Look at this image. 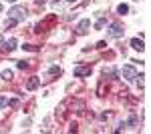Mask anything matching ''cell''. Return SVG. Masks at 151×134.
Segmentation results:
<instances>
[{"instance_id":"1","label":"cell","mask_w":151,"mask_h":134,"mask_svg":"<svg viewBox=\"0 0 151 134\" xmlns=\"http://www.w3.org/2000/svg\"><path fill=\"white\" fill-rule=\"evenodd\" d=\"M57 14H47V18L45 20H40V22L35 26V32L36 34H42V32H48L50 28H55V24H57Z\"/></svg>"},{"instance_id":"2","label":"cell","mask_w":151,"mask_h":134,"mask_svg":"<svg viewBox=\"0 0 151 134\" xmlns=\"http://www.w3.org/2000/svg\"><path fill=\"white\" fill-rule=\"evenodd\" d=\"M8 14H10V18H14V20H24L26 18V6H12L10 10H8Z\"/></svg>"},{"instance_id":"3","label":"cell","mask_w":151,"mask_h":134,"mask_svg":"<svg viewBox=\"0 0 151 134\" xmlns=\"http://www.w3.org/2000/svg\"><path fill=\"white\" fill-rule=\"evenodd\" d=\"M107 32H109V36H111V38H121L125 30H123V24H121V22H111Z\"/></svg>"},{"instance_id":"4","label":"cell","mask_w":151,"mask_h":134,"mask_svg":"<svg viewBox=\"0 0 151 134\" xmlns=\"http://www.w3.org/2000/svg\"><path fill=\"white\" fill-rule=\"evenodd\" d=\"M123 78H127V80H135L137 78V70H135V66L125 64V66H123Z\"/></svg>"},{"instance_id":"5","label":"cell","mask_w":151,"mask_h":134,"mask_svg":"<svg viewBox=\"0 0 151 134\" xmlns=\"http://www.w3.org/2000/svg\"><path fill=\"white\" fill-rule=\"evenodd\" d=\"M16 48V38H10V40H4L2 44H0V50L4 52V54H8V52H12Z\"/></svg>"},{"instance_id":"6","label":"cell","mask_w":151,"mask_h":134,"mask_svg":"<svg viewBox=\"0 0 151 134\" xmlns=\"http://www.w3.org/2000/svg\"><path fill=\"white\" fill-rule=\"evenodd\" d=\"M75 76H91V66H75Z\"/></svg>"},{"instance_id":"7","label":"cell","mask_w":151,"mask_h":134,"mask_svg":"<svg viewBox=\"0 0 151 134\" xmlns=\"http://www.w3.org/2000/svg\"><path fill=\"white\" fill-rule=\"evenodd\" d=\"M38 86H40V78L38 76H30L26 80V90H36Z\"/></svg>"},{"instance_id":"8","label":"cell","mask_w":151,"mask_h":134,"mask_svg":"<svg viewBox=\"0 0 151 134\" xmlns=\"http://www.w3.org/2000/svg\"><path fill=\"white\" fill-rule=\"evenodd\" d=\"M89 28H91V20H89V18H85V20H81V22H79V26H77V32H79V34H85Z\"/></svg>"},{"instance_id":"9","label":"cell","mask_w":151,"mask_h":134,"mask_svg":"<svg viewBox=\"0 0 151 134\" xmlns=\"http://www.w3.org/2000/svg\"><path fill=\"white\" fill-rule=\"evenodd\" d=\"M131 48H135V50H145V42H143V40H141V38H133V40H131Z\"/></svg>"},{"instance_id":"10","label":"cell","mask_w":151,"mask_h":134,"mask_svg":"<svg viewBox=\"0 0 151 134\" xmlns=\"http://www.w3.org/2000/svg\"><path fill=\"white\" fill-rule=\"evenodd\" d=\"M2 78L6 80V82H10V80L14 78V72H12V70H8V68H6V70H2Z\"/></svg>"},{"instance_id":"11","label":"cell","mask_w":151,"mask_h":134,"mask_svg":"<svg viewBox=\"0 0 151 134\" xmlns=\"http://www.w3.org/2000/svg\"><path fill=\"white\" fill-rule=\"evenodd\" d=\"M129 126H137V124H139V116H137V114H133V116H131V118H129Z\"/></svg>"},{"instance_id":"12","label":"cell","mask_w":151,"mask_h":134,"mask_svg":"<svg viewBox=\"0 0 151 134\" xmlns=\"http://www.w3.org/2000/svg\"><path fill=\"white\" fill-rule=\"evenodd\" d=\"M117 12H119V14H127L129 6H127V4H119V6H117Z\"/></svg>"},{"instance_id":"13","label":"cell","mask_w":151,"mask_h":134,"mask_svg":"<svg viewBox=\"0 0 151 134\" xmlns=\"http://www.w3.org/2000/svg\"><path fill=\"white\" fill-rule=\"evenodd\" d=\"M16 22H18V20H14V18H8V20L4 22V26H6V28H14V26H16Z\"/></svg>"},{"instance_id":"14","label":"cell","mask_w":151,"mask_h":134,"mask_svg":"<svg viewBox=\"0 0 151 134\" xmlns=\"http://www.w3.org/2000/svg\"><path fill=\"white\" fill-rule=\"evenodd\" d=\"M103 26H105V18H103V16H101V18H99V20L95 22V28H97V30H101Z\"/></svg>"},{"instance_id":"15","label":"cell","mask_w":151,"mask_h":134,"mask_svg":"<svg viewBox=\"0 0 151 134\" xmlns=\"http://www.w3.org/2000/svg\"><path fill=\"white\" fill-rule=\"evenodd\" d=\"M18 104H20V102L16 100V98H12V100L6 102V106H10V108H18Z\"/></svg>"},{"instance_id":"16","label":"cell","mask_w":151,"mask_h":134,"mask_svg":"<svg viewBox=\"0 0 151 134\" xmlns=\"http://www.w3.org/2000/svg\"><path fill=\"white\" fill-rule=\"evenodd\" d=\"M22 48H24V50H28V52H36V50H38V46H35V44H24Z\"/></svg>"},{"instance_id":"17","label":"cell","mask_w":151,"mask_h":134,"mask_svg":"<svg viewBox=\"0 0 151 134\" xmlns=\"http://www.w3.org/2000/svg\"><path fill=\"white\" fill-rule=\"evenodd\" d=\"M48 72H50V74H60V68H58V66H50Z\"/></svg>"},{"instance_id":"18","label":"cell","mask_w":151,"mask_h":134,"mask_svg":"<svg viewBox=\"0 0 151 134\" xmlns=\"http://www.w3.org/2000/svg\"><path fill=\"white\" fill-rule=\"evenodd\" d=\"M6 102H8L6 96H0V108H4V106H6Z\"/></svg>"},{"instance_id":"19","label":"cell","mask_w":151,"mask_h":134,"mask_svg":"<svg viewBox=\"0 0 151 134\" xmlns=\"http://www.w3.org/2000/svg\"><path fill=\"white\" fill-rule=\"evenodd\" d=\"M30 66V64H28V62H22V60H20V62H18V68H20V70H24V68H28Z\"/></svg>"},{"instance_id":"20","label":"cell","mask_w":151,"mask_h":134,"mask_svg":"<svg viewBox=\"0 0 151 134\" xmlns=\"http://www.w3.org/2000/svg\"><path fill=\"white\" fill-rule=\"evenodd\" d=\"M105 46H107V42H105V40H101V42H97V48H105Z\"/></svg>"},{"instance_id":"21","label":"cell","mask_w":151,"mask_h":134,"mask_svg":"<svg viewBox=\"0 0 151 134\" xmlns=\"http://www.w3.org/2000/svg\"><path fill=\"white\" fill-rule=\"evenodd\" d=\"M36 4H38V6H40V4H45V2H47V0H35Z\"/></svg>"},{"instance_id":"22","label":"cell","mask_w":151,"mask_h":134,"mask_svg":"<svg viewBox=\"0 0 151 134\" xmlns=\"http://www.w3.org/2000/svg\"><path fill=\"white\" fill-rule=\"evenodd\" d=\"M2 42H4V40H2V36H0V44H2Z\"/></svg>"},{"instance_id":"23","label":"cell","mask_w":151,"mask_h":134,"mask_svg":"<svg viewBox=\"0 0 151 134\" xmlns=\"http://www.w3.org/2000/svg\"><path fill=\"white\" fill-rule=\"evenodd\" d=\"M6 2H16V0H6Z\"/></svg>"},{"instance_id":"24","label":"cell","mask_w":151,"mask_h":134,"mask_svg":"<svg viewBox=\"0 0 151 134\" xmlns=\"http://www.w3.org/2000/svg\"><path fill=\"white\" fill-rule=\"evenodd\" d=\"M52 2H60V0H52Z\"/></svg>"},{"instance_id":"25","label":"cell","mask_w":151,"mask_h":134,"mask_svg":"<svg viewBox=\"0 0 151 134\" xmlns=\"http://www.w3.org/2000/svg\"><path fill=\"white\" fill-rule=\"evenodd\" d=\"M70 2H77V0H70Z\"/></svg>"}]
</instances>
